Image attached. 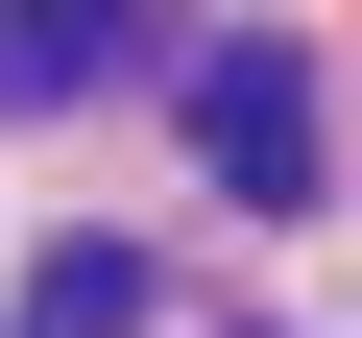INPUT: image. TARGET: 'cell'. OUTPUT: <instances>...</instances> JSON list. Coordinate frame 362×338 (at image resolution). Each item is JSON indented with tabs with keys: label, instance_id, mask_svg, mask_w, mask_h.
<instances>
[{
	"label": "cell",
	"instance_id": "7a4b0ae2",
	"mask_svg": "<svg viewBox=\"0 0 362 338\" xmlns=\"http://www.w3.org/2000/svg\"><path fill=\"white\" fill-rule=\"evenodd\" d=\"M169 49V0H0V97H97Z\"/></svg>",
	"mask_w": 362,
	"mask_h": 338
},
{
	"label": "cell",
	"instance_id": "3957f363",
	"mask_svg": "<svg viewBox=\"0 0 362 338\" xmlns=\"http://www.w3.org/2000/svg\"><path fill=\"white\" fill-rule=\"evenodd\" d=\"M25 338H145V242H49L25 266Z\"/></svg>",
	"mask_w": 362,
	"mask_h": 338
},
{
	"label": "cell",
	"instance_id": "6da1fadb",
	"mask_svg": "<svg viewBox=\"0 0 362 338\" xmlns=\"http://www.w3.org/2000/svg\"><path fill=\"white\" fill-rule=\"evenodd\" d=\"M194 169L218 194H314V49H194Z\"/></svg>",
	"mask_w": 362,
	"mask_h": 338
}]
</instances>
